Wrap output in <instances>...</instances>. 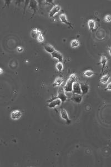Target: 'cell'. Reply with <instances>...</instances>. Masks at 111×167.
<instances>
[{
    "label": "cell",
    "mask_w": 111,
    "mask_h": 167,
    "mask_svg": "<svg viewBox=\"0 0 111 167\" xmlns=\"http://www.w3.org/2000/svg\"><path fill=\"white\" fill-rule=\"evenodd\" d=\"M41 33V31L39 29H33L32 31H31V36L34 38V39H37V37L39 36L40 34Z\"/></svg>",
    "instance_id": "obj_14"
},
{
    "label": "cell",
    "mask_w": 111,
    "mask_h": 167,
    "mask_svg": "<svg viewBox=\"0 0 111 167\" xmlns=\"http://www.w3.org/2000/svg\"><path fill=\"white\" fill-rule=\"evenodd\" d=\"M104 20L106 22H109L111 21V16L110 15H106V16L105 17Z\"/></svg>",
    "instance_id": "obj_23"
},
{
    "label": "cell",
    "mask_w": 111,
    "mask_h": 167,
    "mask_svg": "<svg viewBox=\"0 0 111 167\" xmlns=\"http://www.w3.org/2000/svg\"><path fill=\"white\" fill-rule=\"evenodd\" d=\"M61 103H62V101H61L60 99L57 98L54 100H52L49 102L48 106L49 108H54L56 107L60 106L61 104Z\"/></svg>",
    "instance_id": "obj_5"
},
{
    "label": "cell",
    "mask_w": 111,
    "mask_h": 167,
    "mask_svg": "<svg viewBox=\"0 0 111 167\" xmlns=\"http://www.w3.org/2000/svg\"><path fill=\"white\" fill-rule=\"evenodd\" d=\"M80 85H81L82 93L83 95H85L88 93L90 90V87L85 82H81L80 84Z\"/></svg>",
    "instance_id": "obj_9"
},
{
    "label": "cell",
    "mask_w": 111,
    "mask_h": 167,
    "mask_svg": "<svg viewBox=\"0 0 111 167\" xmlns=\"http://www.w3.org/2000/svg\"><path fill=\"white\" fill-rule=\"evenodd\" d=\"M77 81V77L75 74H72L70 75V78L68 79V81L66 85L64 86V90L65 92L71 93L73 90V83Z\"/></svg>",
    "instance_id": "obj_1"
},
{
    "label": "cell",
    "mask_w": 111,
    "mask_h": 167,
    "mask_svg": "<svg viewBox=\"0 0 111 167\" xmlns=\"http://www.w3.org/2000/svg\"><path fill=\"white\" fill-rule=\"evenodd\" d=\"M94 74V72L90 70H87L85 71V73H84V75H85L87 77H91L92 75H93Z\"/></svg>",
    "instance_id": "obj_21"
},
{
    "label": "cell",
    "mask_w": 111,
    "mask_h": 167,
    "mask_svg": "<svg viewBox=\"0 0 111 167\" xmlns=\"http://www.w3.org/2000/svg\"><path fill=\"white\" fill-rule=\"evenodd\" d=\"M60 115H61V117H62L63 120L66 121L68 124H70L71 123V120L70 119V117H69L67 112L63 108L61 109L60 111Z\"/></svg>",
    "instance_id": "obj_4"
},
{
    "label": "cell",
    "mask_w": 111,
    "mask_h": 167,
    "mask_svg": "<svg viewBox=\"0 0 111 167\" xmlns=\"http://www.w3.org/2000/svg\"><path fill=\"white\" fill-rule=\"evenodd\" d=\"M37 40H38V41L40 42V43H42V42L44 41V37L43 36L42 33H41L40 35L37 37Z\"/></svg>",
    "instance_id": "obj_22"
},
{
    "label": "cell",
    "mask_w": 111,
    "mask_h": 167,
    "mask_svg": "<svg viewBox=\"0 0 111 167\" xmlns=\"http://www.w3.org/2000/svg\"><path fill=\"white\" fill-rule=\"evenodd\" d=\"M110 78V75L109 74H106L105 75H103L101 78L100 81L103 84H105L108 81L109 79Z\"/></svg>",
    "instance_id": "obj_15"
},
{
    "label": "cell",
    "mask_w": 111,
    "mask_h": 167,
    "mask_svg": "<svg viewBox=\"0 0 111 167\" xmlns=\"http://www.w3.org/2000/svg\"><path fill=\"white\" fill-rule=\"evenodd\" d=\"M44 48H45V50H46V51H47V52L49 53L50 54H52L53 52H54L56 50L55 48L50 45H45Z\"/></svg>",
    "instance_id": "obj_16"
},
{
    "label": "cell",
    "mask_w": 111,
    "mask_h": 167,
    "mask_svg": "<svg viewBox=\"0 0 111 167\" xmlns=\"http://www.w3.org/2000/svg\"><path fill=\"white\" fill-rule=\"evenodd\" d=\"M108 51H109V55L111 56V47H109L108 48Z\"/></svg>",
    "instance_id": "obj_26"
},
{
    "label": "cell",
    "mask_w": 111,
    "mask_h": 167,
    "mask_svg": "<svg viewBox=\"0 0 111 167\" xmlns=\"http://www.w3.org/2000/svg\"><path fill=\"white\" fill-rule=\"evenodd\" d=\"M72 100L77 103H81L82 100V96L80 94H74L72 96Z\"/></svg>",
    "instance_id": "obj_12"
},
{
    "label": "cell",
    "mask_w": 111,
    "mask_h": 167,
    "mask_svg": "<svg viewBox=\"0 0 111 167\" xmlns=\"http://www.w3.org/2000/svg\"><path fill=\"white\" fill-rule=\"evenodd\" d=\"M0 70H1V74H2V73H3V70H2V69H1Z\"/></svg>",
    "instance_id": "obj_27"
},
{
    "label": "cell",
    "mask_w": 111,
    "mask_h": 167,
    "mask_svg": "<svg viewBox=\"0 0 111 167\" xmlns=\"http://www.w3.org/2000/svg\"><path fill=\"white\" fill-rule=\"evenodd\" d=\"M106 90H111V82H110L107 86Z\"/></svg>",
    "instance_id": "obj_24"
},
{
    "label": "cell",
    "mask_w": 111,
    "mask_h": 167,
    "mask_svg": "<svg viewBox=\"0 0 111 167\" xmlns=\"http://www.w3.org/2000/svg\"><path fill=\"white\" fill-rule=\"evenodd\" d=\"M60 21L62 22V23L64 24H66L68 26H70V27H71L72 29H73V27H72V24L70 23V22H69L67 20V16H66V15H65L64 13H62V14H61L60 16Z\"/></svg>",
    "instance_id": "obj_7"
},
{
    "label": "cell",
    "mask_w": 111,
    "mask_h": 167,
    "mask_svg": "<svg viewBox=\"0 0 111 167\" xmlns=\"http://www.w3.org/2000/svg\"><path fill=\"white\" fill-rule=\"evenodd\" d=\"M107 61H108V59H107V58L105 56H104V55L101 56V60H100V64L102 66V73L103 72V71H104L105 67L106 66V64L107 63Z\"/></svg>",
    "instance_id": "obj_11"
},
{
    "label": "cell",
    "mask_w": 111,
    "mask_h": 167,
    "mask_svg": "<svg viewBox=\"0 0 111 167\" xmlns=\"http://www.w3.org/2000/svg\"><path fill=\"white\" fill-rule=\"evenodd\" d=\"M31 7V9L34 11V14L36 13L37 8V2L36 1H30L29 3V8Z\"/></svg>",
    "instance_id": "obj_17"
},
{
    "label": "cell",
    "mask_w": 111,
    "mask_h": 167,
    "mask_svg": "<svg viewBox=\"0 0 111 167\" xmlns=\"http://www.w3.org/2000/svg\"><path fill=\"white\" fill-rule=\"evenodd\" d=\"M22 113L19 110H14L11 114V117L13 120H18L21 117Z\"/></svg>",
    "instance_id": "obj_10"
},
{
    "label": "cell",
    "mask_w": 111,
    "mask_h": 167,
    "mask_svg": "<svg viewBox=\"0 0 111 167\" xmlns=\"http://www.w3.org/2000/svg\"><path fill=\"white\" fill-rule=\"evenodd\" d=\"M71 47L72 48H76V47H77L79 45V42L78 41V40H73L71 41Z\"/></svg>",
    "instance_id": "obj_19"
},
{
    "label": "cell",
    "mask_w": 111,
    "mask_h": 167,
    "mask_svg": "<svg viewBox=\"0 0 111 167\" xmlns=\"http://www.w3.org/2000/svg\"><path fill=\"white\" fill-rule=\"evenodd\" d=\"M63 80L62 78H60V77L57 78L55 79L54 82H53V86H59L63 83Z\"/></svg>",
    "instance_id": "obj_18"
},
{
    "label": "cell",
    "mask_w": 111,
    "mask_h": 167,
    "mask_svg": "<svg viewBox=\"0 0 111 167\" xmlns=\"http://www.w3.org/2000/svg\"><path fill=\"white\" fill-rule=\"evenodd\" d=\"M62 101V102L66 101L67 99V96L66 95V93H65V91L64 90V88H60L58 92V95L57 98Z\"/></svg>",
    "instance_id": "obj_2"
},
{
    "label": "cell",
    "mask_w": 111,
    "mask_h": 167,
    "mask_svg": "<svg viewBox=\"0 0 111 167\" xmlns=\"http://www.w3.org/2000/svg\"><path fill=\"white\" fill-rule=\"evenodd\" d=\"M61 11V7L59 5H55L53 8L49 12V16L50 17H53L55 15Z\"/></svg>",
    "instance_id": "obj_6"
},
{
    "label": "cell",
    "mask_w": 111,
    "mask_h": 167,
    "mask_svg": "<svg viewBox=\"0 0 111 167\" xmlns=\"http://www.w3.org/2000/svg\"><path fill=\"white\" fill-rule=\"evenodd\" d=\"M88 25L89 28L91 31L92 32L94 31L95 30V26H96V24H95V21L93 20H90L88 22Z\"/></svg>",
    "instance_id": "obj_13"
},
{
    "label": "cell",
    "mask_w": 111,
    "mask_h": 167,
    "mask_svg": "<svg viewBox=\"0 0 111 167\" xmlns=\"http://www.w3.org/2000/svg\"><path fill=\"white\" fill-rule=\"evenodd\" d=\"M72 92L73 94H82V90L81 88V85L78 82L76 81L73 83V90Z\"/></svg>",
    "instance_id": "obj_3"
},
{
    "label": "cell",
    "mask_w": 111,
    "mask_h": 167,
    "mask_svg": "<svg viewBox=\"0 0 111 167\" xmlns=\"http://www.w3.org/2000/svg\"><path fill=\"white\" fill-rule=\"evenodd\" d=\"M51 55L53 58H55V59H56L57 60H58L59 61V62L62 61L63 56L58 51L55 50L54 52H53L52 54H51Z\"/></svg>",
    "instance_id": "obj_8"
},
{
    "label": "cell",
    "mask_w": 111,
    "mask_h": 167,
    "mask_svg": "<svg viewBox=\"0 0 111 167\" xmlns=\"http://www.w3.org/2000/svg\"><path fill=\"white\" fill-rule=\"evenodd\" d=\"M56 67L57 70H58L59 72H61L63 70V64L61 62H58L56 64Z\"/></svg>",
    "instance_id": "obj_20"
},
{
    "label": "cell",
    "mask_w": 111,
    "mask_h": 167,
    "mask_svg": "<svg viewBox=\"0 0 111 167\" xmlns=\"http://www.w3.org/2000/svg\"><path fill=\"white\" fill-rule=\"evenodd\" d=\"M17 51L19 52H21L22 51H23V48L21 47H18L17 48Z\"/></svg>",
    "instance_id": "obj_25"
}]
</instances>
